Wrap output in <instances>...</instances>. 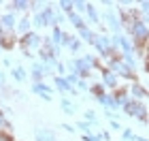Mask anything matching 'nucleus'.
Wrapping results in <instances>:
<instances>
[{
    "label": "nucleus",
    "instance_id": "1",
    "mask_svg": "<svg viewBox=\"0 0 149 141\" xmlns=\"http://www.w3.org/2000/svg\"><path fill=\"white\" fill-rule=\"evenodd\" d=\"M128 32H130V36L134 39L136 47H139L141 51H143L145 43L149 41V26H147L145 22H136V24H134V26H132V28L128 30Z\"/></svg>",
    "mask_w": 149,
    "mask_h": 141
},
{
    "label": "nucleus",
    "instance_id": "2",
    "mask_svg": "<svg viewBox=\"0 0 149 141\" xmlns=\"http://www.w3.org/2000/svg\"><path fill=\"white\" fill-rule=\"evenodd\" d=\"M124 111L128 113V116H134V118H139L141 122H147L149 116H147V107L143 103H139V100H128V103L124 105Z\"/></svg>",
    "mask_w": 149,
    "mask_h": 141
},
{
    "label": "nucleus",
    "instance_id": "3",
    "mask_svg": "<svg viewBox=\"0 0 149 141\" xmlns=\"http://www.w3.org/2000/svg\"><path fill=\"white\" fill-rule=\"evenodd\" d=\"M22 49L26 56H32V51L34 49H40V45H43V41H40V36L36 34V32H28V34L22 36Z\"/></svg>",
    "mask_w": 149,
    "mask_h": 141
},
{
    "label": "nucleus",
    "instance_id": "4",
    "mask_svg": "<svg viewBox=\"0 0 149 141\" xmlns=\"http://www.w3.org/2000/svg\"><path fill=\"white\" fill-rule=\"evenodd\" d=\"M119 13H121V26H126L128 30H130L136 22H141V19H139V13L134 11V9H121Z\"/></svg>",
    "mask_w": 149,
    "mask_h": 141
},
{
    "label": "nucleus",
    "instance_id": "5",
    "mask_svg": "<svg viewBox=\"0 0 149 141\" xmlns=\"http://www.w3.org/2000/svg\"><path fill=\"white\" fill-rule=\"evenodd\" d=\"M94 47H96V51L98 53H102V56H111V39H107V36H96L94 39Z\"/></svg>",
    "mask_w": 149,
    "mask_h": 141
},
{
    "label": "nucleus",
    "instance_id": "6",
    "mask_svg": "<svg viewBox=\"0 0 149 141\" xmlns=\"http://www.w3.org/2000/svg\"><path fill=\"white\" fill-rule=\"evenodd\" d=\"M102 86H104V88H113V90H115V88L119 86V77L115 75L113 71L104 69V71H102Z\"/></svg>",
    "mask_w": 149,
    "mask_h": 141
},
{
    "label": "nucleus",
    "instance_id": "7",
    "mask_svg": "<svg viewBox=\"0 0 149 141\" xmlns=\"http://www.w3.org/2000/svg\"><path fill=\"white\" fill-rule=\"evenodd\" d=\"M15 47V34L2 30L0 32V49H13Z\"/></svg>",
    "mask_w": 149,
    "mask_h": 141
},
{
    "label": "nucleus",
    "instance_id": "8",
    "mask_svg": "<svg viewBox=\"0 0 149 141\" xmlns=\"http://www.w3.org/2000/svg\"><path fill=\"white\" fill-rule=\"evenodd\" d=\"M128 94H132V98L141 103V100L147 96V88H145V86H141V83H132V88H130V92H128Z\"/></svg>",
    "mask_w": 149,
    "mask_h": 141
},
{
    "label": "nucleus",
    "instance_id": "9",
    "mask_svg": "<svg viewBox=\"0 0 149 141\" xmlns=\"http://www.w3.org/2000/svg\"><path fill=\"white\" fill-rule=\"evenodd\" d=\"M0 24H2V30L13 32L15 30V15H13V13H4V15L0 17Z\"/></svg>",
    "mask_w": 149,
    "mask_h": 141
},
{
    "label": "nucleus",
    "instance_id": "10",
    "mask_svg": "<svg viewBox=\"0 0 149 141\" xmlns=\"http://www.w3.org/2000/svg\"><path fill=\"white\" fill-rule=\"evenodd\" d=\"M32 90H34L38 96H43L45 100H51V88H49V86H45V83H34V86H32Z\"/></svg>",
    "mask_w": 149,
    "mask_h": 141
},
{
    "label": "nucleus",
    "instance_id": "11",
    "mask_svg": "<svg viewBox=\"0 0 149 141\" xmlns=\"http://www.w3.org/2000/svg\"><path fill=\"white\" fill-rule=\"evenodd\" d=\"M56 88H58V90H62V92H66V94H77V90H74L64 77H56Z\"/></svg>",
    "mask_w": 149,
    "mask_h": 141
},
{
    "label": "nucleus",
    "instance_id": "12",
    "mask_svg": "<svg viewBox=\"0 0 149 141\" xmlns=\"http://www.w3.org/2000/svg\"><path fill=\"white\" fill-rule=\"evenodd\" d=\"M100 103H102L104 107H107V111H115V109H117V100H115V96H113V94H104V96L102 98H100Z\"/></svg>",
    "mask_w": 149,
    "mask_h": 141
},
{
    "label": "nucleus",
    "instance_id": "13",
    "mask_svg": "<svg viewBox=\"0 0 149 141\" xmlns=\"http://www.w3.org/2000/svg\"><path fill=\"white\" fill-rule=\"evenodd\" d=\"M107 24H109V28L115 32V34H117V32H119V28H121V22H119V19L113 15V13H107Z\"/></svg>",
    "mask_w": 149,
    "mask_h": 141
},
{
    "label": "nucleus",
    "instance_id": "14",
    "mask_svg": "<svg viewBox=\"0 0 149 141\" xmlns=\"http://www.w3.org/2000/svg\"><path fill=\"white\" fill-rule=\"evenodd\" d=\"M30 26H32L30 19H28V17H22L15 28H17V32H22V34H28V32H30Z\"/></svg>",
    "mask_w": 149,
    "mask_h": 141
},
{
    "label": "nucleus",
    "instance_id": "15",
    "mask_svg": "<svg viewBox=\"0 0 149 141\" xmlns=\"http://www.w3.org/2000/svg\"><path fill=\"white\" fill-rule=\"evenodd\" d=\"M36 141H56V137H53V133H51V130H43V128H38V130H36Z\"/></svg>",
    "mask_w": 149,
    "mask_h": 141
},
{
    "label": "nucleus",
    "instance_id": "16",
    "mask_svg": "<svg viewBox=\"0 0 149 141\" xmlns=\"http://www.w3.org/2000/svg\"><path fill=\"white\" fill-rule=\"evenodd\" d=\"M68 19L72 22V26H74L77 30H83V28H85V22H83V19H81L74 11H72V13H68Z\"/></svg>",
    "mask_w": 149,
    "mask_h": 141
},
{
    "label": "nucleus",
    "instance_id": "17",
    "mask_svg": "<svg viewBox=\"0 0 149 141\" xmlns=\"http://www.w3.org/2000/svg\"><path fill=\"white\" fill-rule=\"evenodd\" d=\"M90 92H92V94H94V96H96L98 100H100V98H102L104 94H107V92H104V86H102V83H94L92 88H90Z\"/></svg>",
    "mask_w": 149,
    "mask_h": 141
},
{
    "label": "nucleus",
    "instance_id": "18",
    "mask_svg": "<svg viewBox=\"0 0 149 141\" xmlns=\"http://www.w3.org/2000/svg\"><path fill=\"white\" fill-rule=\"evenodd\" d=\"M11 77L15 79V81H24L26 77H28V73H26L22 66H17V69H13V73H11Z\"/></svg>",
    "mask_w": 149,
    "mask_h": 141
},
{
    "label": "nucleus",
    "instance_id": "19",
    "mask_svg": "<svg viewBox=\"0 0 149 141\" xmlns=\"http://www.w3.org/2000/svg\"><path fill=\"white\" fill-rule=\"evenodd\" d=\"M30 6V2H26V0H15V2L9 4V9H15V11H26Z\"/></svg>",
    "mask_w": 149,
    "mask_h": 141
},
{
    "label": "nucleus",
    "instance_id": "20",
    "mask_svg": "<svg viewBox=\"0 0 149 141\" xmlns=\"http://www.w3.org/2000/svg\"><path fill=\"white\" fill-rule=\"evenodd\" d=\"M60 105H62L64 113H68V116H70V113H74V105H72V100H68V98H62V103H60Z\"/></svg>",
    "mask_w": 149,
    "mask_h": 141
},
{
    "label": "nucleus",
    "instance_id": "21",
    "mask_svg": "<svg viewBox=\"0 0 149 141\" xmlns=\"http://www.w3.org/2000/svg\"><path fill=\"white\" fill-rule=\"evenodd\" d=\"M85 11H87V17H90V22H92V24H96V22H98V13H96V9H94L92 4H87V9H85Z\"/></svg>",
    "mask_w": 149,
    "mask_h": 141
},
{
    "label": "nucleus",
    "instance_id": "22",
    "mask_svg": "<svg viewBox=\"0 0 149 141\" xmlns=\"http://www.w3.org/2000/svg\"><path fill=\"white\" fill-rule=\"evenodd\" d=\"M60 9H62V11H66V13H72V9H74V2L62 0V2H60Z\"/></svg>",
    "mask_w": 149,
    "mask_h": 141
},
{
    "label": "nucleus",
    "instance_id": "23",
    "mask_svg": "<svg viewBox=\"0 0 149 141\" xmlns=\"http://www.w3.org/2000/svg\"><path fill=\"white\" fill-rule=\"evenodd\" d=\"M34 26H36V28H45V26H47L45 17H43V13H38V15L34 17Z\"/></svg>",
    "mask_w": 149,
    "mask_h": 141
},
{
    "label": "nucleus",
    "instance_id": "24",
    "mask_svg": "<svg viewBox=\"0 0 149 141\" xmlns=\"http://www.w3.org/2000/svg\"><path fill=\"white\" fill-rule=\"evenodd\" d=\"M68 47H70L72 51H79V49H81V39H74V36H72V41L68 43Z\"/></svg>",
    "mask_w": 149,
    "mask_h": 141
},
{
    "label": "nucleus",
    "instance_id": "25",
    "mask_svg": "<svg viewBox=\"0 0 149 141\" xmlns=\"http://www.w3.org/2000/svg\"><path fill=\"white\" fill-rule=\"evenodd\" d=\"M79 130H83L85 135H90V130H92L90 128V122H79Z\"/></svg>",
    "mask_w": 149,
    "mask_h": 141
},
{
    "label": "nucleus",
    "instance_id": "26",
    "mask_svg": "<svg viewBox=\"0 0 149 141\" xmlns=\"http://www.w3.org/2000/svg\"><path fill=\"white\" fill-rule=\"evenodd\" d=\"M85 118H87V122H96V124H98V120H96V113H94V111H87V113H85Z\"/></svg>",
    "mask_w": 149,
    "mask_h": 141
},
{
    "label": "nucleus",
    "instance_id": "27",
    "mask_svg": "<svg viewBox=\"0 0 149 141\" xmlns=\"http://www.w3.org/2000/svg\"><path fill=\"white\" fill-rule=\"evenodd\" d=\"M124 139H126V141H132V139H134V133H132V130H124Z\"/></svg>",
    "mask_w": 149,
    "mask_h": 141
},
{
    "label": "nucleus",
    "instance_id": "28",
    "mask_svg": "<svg viewBox=\"0 0 149 141\" xmlns=\"http://www.w3.org/2000/svg\"><path fill=\"white\" fill-rule=\"evenodd\" d=\"M83 139H85V141H100V137H98V135H92V133H90V135H85Z\"/></svg>",
    "mask_w": 149,
    "mask_h": 141
},
{
    "label": "nucleus",
    "instance_id": "29",
    "mask_svg": "<svg viewBox=\"0 0 149 141\" xmlns=\"http://www.w3.org/2000/svg\"><path fill=\"white\" fill-rule=\"evenodd\" d=\"M0 141H13V137L9 133H0Z\"/></svg>",
    "mask_w": 149,
    "mask_h": 141
},
{
    "label": "nucleus",
    "instance_id": "30",
    "mask_svg": "<svg viewBox=\"0 0 149 141\" xmlns=\"http://www.w3.org/2000/svg\"><path fill=\"white\" fill-rule=\"evenodd\" d=\"M74 9H79V11H85V9H87V4H85V2H74Z\"/></svg>",
    "mask_w": 149,
    "mask_h": 141
},
{
    "label": "nucleus",
    "instance_id": "31",
    "mask_svg": "<svg viewBox=\"0 0 149 141\" xmlns=\"http://www.w3.org/2000/svg\"><path fill=\"white\" fill-rule=\"evenodd\" d=\"M77 88H81V90H87V83L83 81V79H79V81H77Z\"/></svg>",
    "mask_w": 149,
    "mask_h": 141
},
{
    "label": "nucleus",
    "instance_id": "32",
    "mask_svg": "<svg viewBox=\"0 0 149 141\" xmlns=\"http://www.w3.org/2000/svg\"><path fill=\"white\" fill-rule=\"evenodd\" d=\"M0 126H6V128H9V122H6V120H4V116H2V111H0Z\"/></svg>",
    "mask_w": 149,
    "mask_h": 141
},
{
    "label": "nucleus",
    "instance_id": "33",
    "mask_svg": "<svg viewBox=\"0 0 149 141\" xmlns=\"http://www.w3.org/2000/svg\"><path fill=\"white\" fill-rule=\"evenodd\" d=\"M141 9H143V13H149V2H141Z\"/></svg>",
    "mask_w": 149,
    "mask_h": 141
},
{
    "label": "nucleus",
    "instance_id": "34",
    "mask_svg": "<svg viewBox=\"0 0 149 141\" xmlns=\"http://www.w3.org/2000/svg\"><path fill=\"white\" fill-rule=\"evenodd\" d=\"M111 128H113V130H119L121 126H119V122H113V120H111Z\"/></svg>",
    "mask_w": 149,
    "mask_h": 141
},
{
    "label": "nucleus",
    "instance_id": "35",
    "mask_svg": "<svg viewBox=\"0 0 149 141\" xmlns=\"http://www.w3.org/2000/svg\"><path fill=\"white\" fill-rule=\"evenodd\" d=\"M62 128H64V130H68V133H72V130H74L70 124H62Z\"/></svg>",
    "mask_w": 149,
    "mask_h": 141
},
{
    "label": "nucleus",
    "instance_id": "36",
    "mask_svg": "<svg viewBox=\"0 0 149 141\" xmlns=\"http://www.w3.org/2000/svg\"><path fill=\"white\" fill-rule=\"evenodd\" d=\"M134 139H136V141H147L145 137H134Z\"/></svg>",
    "mask_w": 149,
    "mask_h": 141
},
{
    "label": "nucleus",
    "instance_id": "37",
    "mask_svg": "<svg viewBox=\"0 0 149 141\" xmlns=\"http://www.w3.org/2000/svg\"><path fill=\"white\" fill-rule=\"evenodd\" d=\"M145 19H147V22H149V13H145Z\"/></svg>",
    "mask_w": 149,
    "mask_h": 141
},
{
    "label": "nucleus",
    "instance_id": "38",
    "mask_svg": "<svg viewBox=\"0 0 149 141\" xmlns=\"http://www.w3.org/2000/svg\"><path fill=\"white\" fill-rule=\"evenodd\" d=\"M0 86H2V73H0Z\"/></svg>",
    "mask_w": 149,
    "mask_h": 141
}]
</instances>
